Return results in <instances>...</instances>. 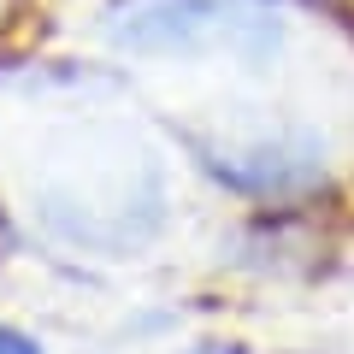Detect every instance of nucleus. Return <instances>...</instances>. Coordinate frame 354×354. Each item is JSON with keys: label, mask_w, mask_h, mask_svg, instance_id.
Here are the masks:
<instances>
[{"label": "nucleus", "mask_w": 354, "mask_h": 354, "mask_svg": "<svg viewBox=\"0 0 354 354\" xmlns=\"http://www.w3.org/2000/svg\"><path fill=\"white\" fill-rule=\"evenodd\" d=\"M101 30L142 59H213L266 65L283 53V18L260 0H106Z\"/></svg>", "instance_id": "f257e3e1"}, {"label": "nucleus", "mask_w": 354, "mask_h": 354, "mask_svg": "<svg viewBox=\"0 0 354 354\" xmlns=\"http://www.w3.org/2000/svg\"><path fill=\"white\" fill-rule=\"evenodd\" d=\"M195 165L242 201H307L325 189V142L313 130H266V136H201Z\"/></svg>", "instance_id": "f03ea898"}, {"label": "nucleus", "mask_w": 354, "mask_h": 354, "mask_svg": "<svg viewBox=\"0 0 354 354\" xmlns=\"http://www.w3.org/2000/svg\"><path fill=\"white\" fill-rule=\"evenodd\" d=\"M0 354H48L24 325H0Z\"/></svg>", "instance_id": "7ed1b4c3"}, {"label": "nucleus", "mask_w": 354, "mask_h": 354, "mask_svg": "<svg viewBox=\"0 0 354 354\" xmlns=\"http://www.w3.org/2000/svg\"><path fill=\"white\" fill-rule=\"evenodd\" d=\"M183 354H254V348H248V342H236V337H195Z\"/></svg>", "instance_id": "20e7f679"}, {"label": "nucleus", "mask_w": 354, "mask_h": 354, "mask_svg": "<svg viewBox=\"0 0 354 354\" xmlns=\"http://www.w3.org/2000/svg\"><path fill=\"white\" fill-rule=\"evenodd\" d=\"M18 12V0H0V24H6V18H12Z\"/></svg>", "instance_id": "39448f33"}]
</instances>
